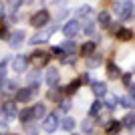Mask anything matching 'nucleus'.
Returning a JSON list of instances; mask_svg holds the SVG:
<instances>
[{
    "label": "nucleus",
    "mask_w": 135,
    "mask_h": 135,
    "mask_svg": "<svg viewBox=\"0 0 135 135\" xmlns=\"http://www.w3.org/2000/svg\"><path fill=\"white\" fill-rule=\"evenodd\" d=\"M115 14H117L121 20L129 18L131 14H133V2H129V0H125V2H117V4H115Z\"/></svg>",
    "instance_id": "nucleus-1"
},
{
    "label": "nucleus",
    "mask_w": 135,
    "mask_h": 135,
    "mask_svg": "<svg viewBox=\"0 0 135 135\" xmlns=\"http://www.w3.org/2000/svg\"><path fill=\"white\" fill-rule=\"evenodd\" d=\"M56 28H59V26H56V24H52V26H49V28H45V30L36 32L32 38H30V45H40V42H46V40H49V36L55 32Z\"/></svg>",
    "instance_id": "nucleus-2"
},
{
    "label": "nucleus",
    "mask_w": 135,
    "mask_h": 135,
    "mask_svg": "<svg viewBox=\"0 0 135 135\" xmlns=\"http://www.w3.org/2000/svg\"><path fill=\"white\" fill-rule=\"evenodd\" d=\"M49 20H51V14H49L46 10H38L32 18H30V24H32L34 28H42V26H46Z\"/></svg>",
    "instance_id": "nucleus-3"
},
{
    "label": "nucleus",
    "mask_w": 135,
    "mask_h": 135,
    "mask_svg": "<svg viewBox=\"0 0 135 135\" xmlns=\"http://www.w3.org/2000/svg\"><path fill=\"white\" fill-rule=\"evenodd\" d=\"M59 117H56V113H52V115H46L45 121H42V129L46 131V133H55L56 129H59Z\"/></svg>",
    "instance_id": "nucleus-4"
},
{
    "label": "nucleus",
    "mask_w": 135,
    "mask_h": 135,
    "mask_svg": "<svg viewBox=\"0 0 135 135\" xmlns=\"http://www.w3.org/2000/svg\"><path fill=\"white\" fill-rule=\"evenodd\" d=\"M79 30H81V22H79V20H69V22L62 26V32H65L67 38H73Z\"/></svg>",
    "instance_id": "nucleus-5"
},
{
    "label": "nucleus",
    "mask_w": 135,
    "mask_h": 135,
    "mask_svg": "<svg viewBox=\"0 0 135 135\" xmlns=\"http://www.w3.org/2000/svg\"><path fill=\"white\" fill-rule=\"evenodd\" d=\"M49 59H51V55L45 51H34L32 55H30V61L36 65V67H45L46 62H49Z\"/></svg>",
    "instance_id": "nucleus-6"
},
{
    "label": "nucleus",
    "mask_w": 135,
    "mask_h": 135,
    "mask_svg": "<svg viewBox=\"0 0 135 135\" xmlns=\"http://www.w3.org/2000/svg\"><path fill=\"white\" fill-rule=\"evenodd\" d=\"M24 38H26V36H24V30H14V32L8 36V45H10L12 49H18V46L24 42Z\"/></svg>",
    "instance_id": "nucleus-7"
},
{
    "label": "nucleus",
    "mask_w": 135,
    "mask_h": 135,
    "mask_svg": "<svg viewBox=\"0 0 135 135\" xmlns=\"http://www.w3.org/2000/svg\"><path fill=\"white\" fill-rule=\"evenodd\" d=\"M26 65H28V59L24 55L14 56V61H12V69H14L16 73H24V71H26Z\"/></svg>",
    "instance_id": "nucleus-8"
},
{
    "label": "nucleus",
    "mask_w": 135,
    "mask_h": 135,
    "mask_svg": "<svg viewBox=\"0 0 135 135\" xmlns=\"http://www.w3.org/2000/svg\"><path fill=\"white\" fill-rule=\"evenodd\" d=\"M34 91L30 89V87H24V89H18L16 91V101L18 103H28L30 99H32Z\"/></svg>",
    "instance_id": "nucleus-9"
},
{
    "label": "nucleus",
    "mask_w": 135,
    "mask_h": 135,
    "mask_svg": "<svg viewBox=\"0 0 135 135\" xmlns=\"http://www.w3.org/2000/svg\"><path fill=\"white\" fill-rule=\"evenodd\" d=\"M121 127H127L131 133H135V115H133V113H129L127 117H123V121H121Z\"/></svg>",
    "instance_id": "nucleus-10"
},
{
    "label": "nucleus",
    "mask_w": 135,
    "mask_h": 135,
    "mask_svg": "<svg viewBox=\"0 0 135 135\" xmlns=\"http://www.w3.org/2000/svg\"><path fill=\"white\" fill-rule=\"evenodd\" d=\"M101 62H103V56H101V55H97V52H93L91 56H87V67H89V69L99 67Z\"/></svg>",
    "instance_id": "nucleus-11"
},
{
    "label": "nucleus",
    "mask_w": 135,
    "mask_h": 135,
    "mask_svg": "<svg viewBox=\"0 0 135 135\" xmlns=\"http://www.w3.org/2000/svg\"><path fill=\"white\" fill-rule=\"evenodd\" d=\"M107 75H109V79H119L121 71H119V67L115 62H107Z\"/></svg>",
    "instance_id": "nucleus-12"
},
{
    "label": "nucleus",
    "mask_w": 135,
    "mask_h": 135,
    "mask_svg": "<svg viewBox=\"0 0 135 135\" xmlns=\"http://www.w3.org/2000/svg\"><path fill=\"white\" fill-rule=\"evenodd\" d=\"M46 83L51 85V87H55V85L59 83V71H56V69H49V71H46Z\"/></svg>",
    "instance_id": "nucleus-13"
},
{
    "label": "nucleus",
    "mask_w": 135,
    "mask_h": 135,
    "mask_svg": "<svg viewBox=\"0 0 135 135\" xmlns=\"http://www.w3.org/2000/svg\"><path fill=\"white\" fill-rule=\"evenodd\" d=\"M18 117H20V121L26 125V123H30V121L34 119V113H32V109H28V107H26V109H22V111L18 113Z\"/></svg>",
    "instance_id": "nucleus-14"
},
{
    "label": "nucleus",
    "mask_w": 135,
    "mask_h": 135,
    "mask_svg": "<svg viewBox=\"0 0 135 135\" xmlns=\"http://www.w3.org/2000/svg\"><path fill=\"white\" fill-rule=\"evenodd\" d=\"M119 131H121V123H119V121H111V123H107V127H105V133L107 135H117Z\"/></svg>",
    "instance_id": "nucleus-15"
},
{
    "label": "nucleus",
    "mask_w": 135,
    "mask_h": 135,
    "mask_svg": "<svg viewBox=\"0 0 135 135\" xmlns=\"http://www.w3.org/2000/svg\"><path fill=\"white\" fill-rule=\"evenodd\" d=\"M117 38L127 42V40L133 38V30H129V28H119V30H117Z\"/></svg>",
    "instance_id": "nucleus-16"
},
{
    "label": "nucleus",
    "mask_w": 135,
    "mask_h": 135,
    "mask_svg": "<svg viewBox=\"0 0 135 135\" xmlns=\"http://www.w3.org/2000/svg\"><path fill=\"white\" fill-rule=\"evenodd\" d=\"M93 93H95V97H105L107 95L105 83H93Z\"/></svg>",
    "instance_id": "nucleus-17"
},
{
    "label": "nucleus",
    "mask_w": 135,
    "mask_h": 135,
    "mask_svg": "<svg viewBox=\"0 0 135 135\" xmlns=\"http://www.w3.org/2000/svg\"><path fill=\"white\" fill-rule=\"evenodd\" d=\"M2 113H4L6 119H12L14 115H16V107H14V103H6L4 109H2Z\"/></svg>",
    "instance_id": "nucleus-18"
},
{
    "label": "nucleus",
    "mask_w": 135,
    "mask_h": 135,
    "mask_svg": "<svg viewBox=\"0 0 135 135\" xmlns=\"http://www.w3.org/2000/svg\"><path fill=\"white\" fill-rule=\"evenodd\" d=\"M93 52H95V42H85L81 46V55L83 56H91Z\"/></svg>",
    "instance_id": "nucleus-19"
},
{
    "label": "nucleus",
    "mask_w": 135,
    "mask_h": 135,
    "mask_svg": "<svg viewBox=\"0 0 135 135\" xmlns=\"http://www.w3.org/2000/svg\"><path fill=\"white\" fill-rule=\"evenodd\" d=\"M32 113H34V119H42L46 115V107L42 105V103H38L36 107H32Z\"/></svg>",
    "instance_id": "nucleus-20"
},
{
    "label": "nucleus",
    "mask_w": 135,
    "mask_h": 135,
    "mask_svg": "<svg viewBox=\"0 0 135 135\" xmlns=\"http://www.w3.org/2000/svg\"><path fill=\"white\" fill-rule=\"evenodd\" d=\"M99 24H101V26H109V24H111V14H109L107 10L99 12Z\"/></svg>",
    "instance_id": "nucleus-21"
},
{
    "label": "nucleus",
    "mask_w": 135,
    "mask_h": 135,
    "mask_svg": "<svg viewBox=\"0 0 135 135\" xmlns=\"http://www.w3.org/2000/svg\"><path fill=\"white\" fill-rule=\"evenodd\" d=\"M61 127H62L65 131H73V129H75V119H73V117H65V119L61 121Z\"/></svg>",
    "instance_id": "nucleus-22"
},
{
    "label": "nucleus",
    "mask_w": 135,
    "mask_h": 135,
    "mask_svg": "<svg viewBox=\"0 0 135 135\" xmlns=\"http://www.w3.org/2000/svg\"><path fill=\"white\" fill-rule=\"evenodd\" d=\"M79 87H81V81L75 79V81H71V83L67 85V89H65V91H67L69 95H73V93H77V91H79Z\"/></svg>",
    "instance_id": "nucleus-23"
},
{
    "label": "nucleus",
    "mask_w": 135,
    "mask_h": 135,
    "mask_svg": "<svg viewBox=\"0 0 135 135\" xmlns=\"http://www.w3.org/2000/svg\"><path fill=\"white\" fill-rule=\"evenodd\" d=\"M61 49H62L65 52H69V55H73V52H75V49H77V45H75V40H65Z\"/></svg>",
    "instance_id": "nucleus-24"
},
{
    "label": "nucleus",
    "mask_w": 135,
    "mask_h": 135,
    "mask_svg": "<svg viewBox=\"0 0 135 135\" xmlns=\"http://www.w3.org/2000/svg\"><path fill=\"white\" fill-rule=\"evenodd\" d=\"M101 107H103V103L101 101H95L93 105H91V109H89V115H91V117H97V115L101 113Z\"/></svg>",
    "instance_id": "nucleus-25"
},
{
    "label": "nucleus",
    "mask_w": 135,
    "mask_h": 135,
    "mask_svg": "<svg viewBox=\"0 0 135 135\" xmlns=\"http://www.w3.org/2000/svg\"><path fill=\"white\" fill-rule=\"evenodd\" d=\"M121 105L127 107V109H133L135 107V99L131 95H125V97H121Z\"/></svg>",
    "instance_id": "nucleus-26"
},
{
    "label": "nucleus",
    "mask_w": 135,
    "mask_h": 135,
    "mask_svg": "<svg viewBox=\"0 0 135 135\" xmlns=\"http://www.w3.org/2000/svg\"><path fill=\"white\" fill-rule=\"evenodd\" d=\"M2 91H4V93L16 91V81H8V83H4V85H2Z\"/></svg>",
    "instance_id": "nucleus-27"
},
{
    "label": "nucleus",
    "mask_w": 135,
    "mask_h": 135,
    "mask_svg": "<svg viewBox=\"0 0 135 135\" xmlns=\"http://www.w3.org/2000/svg\"><path fill=\"white\" fill-rule=\"evenodd\" d=\"M91 12H93L91 6H81V8H77V16H89Z\"/></svg>",
    "instance_id": "nucleus-28"
},
{
    "label": "nucleus",
    "mask_w": 135,
    "mask_h": 135,
    "mask_svg": "<svg viewBox=\"0 0 135 135\" xmlns=\"http://www.w3.org/2000/svg\"><path fill=\"white\" fill-rule=\"evenodd\" d=\"M24 133H26V135H36V133H38V127L26 123V125H24Z\"/></svg>",
    "instance_id": "nucleus-29"
},
{
    "label": "nucleus",
    "mask_w": 135,
    "mask_h": 135,
    "mask_svg": "<svg viewBox=\"0 0 135 135\" xmlns=\"http://www.w3.org/2000/svg\"><path fill=\"white\" fill-rule=\"evenodd\" d=\"M83 131L85 133H93V121L91 119H85L83 121Z\"/></svg>",
    "instance_id": "nucleus-30"
},
{
    "label": "nucleus",
    "mask_w": 135,
    "mask_h": 135,
    "mask_svg": "<svg viewBox=\"0 0 135 135\" xmlns=\"http://www.w3.org/2000/svg\"><path fill=\"white\" fill-rule=\"evenodd\" d=\"M55 87H56V85H55ZM55 87H51V91H49V99H52V101H56V99L61 97V91L55 89Z\"/></svg>",
    "instance_id": "nucleus-31"
},
{
    "label": "nucleus",
    "mask_w": 135,
    "mask_h": 135,
    "mask_svg": "<svg viewBox=\"0 0 135 135\" xmlns=\"http://www.w3.org/2000/svg\"><path fill=\"white\" fill-rule=\"evenodd\" d=\"M20 4H22V0H8V8H10L12 12H16Z\"/></svg>",
    "instance_id": "nucleus-32"
},
{
    "label": "nucleus",
    "mask_w": 135,
    "mask_h": 135,
    "mask_svg": "<svg viewBox=\"0 0 135 135\" xmlns=\"http://www.w3.org/2000/svg\"><path fill=\"white\" fill-rule=\"evenodd\" d=\"M61 61L65 62V65H71V62H75V55H69V52H65V55L61 56Z\"/></svg>",
    "instance_id": "nucleus-33"
},
{
    "label": "nucleus",
    "mask_w": 135,
    "mask_h": 135,
    "mask_svg": "<svg viewBox=\"0 0 135 135\" xmlns=\"http://www.w3.org/2000/svg\"><path fill=\"white\" fill-rule=\"evenodd\" d=\"M85 32H87V34H93V32H95V24L91 22V20H85Z\"/></svg>",
    "instance_id": "nucleus-34"
},
{
    "label": "nucleus",
    "mask_w": 135,
    "mask_h": 135,
    "mask_svg": "<svg viewBox=\"0 0 135 135\" xmlns=\"http://www.w3.org/2000/svg\"><path fill=\"white\" fill-rule=\"evenodd\" d=\"M52 55H55V56H59V59H61V56L62 55H65V51H62V49H61V46H52Z\"/></svg>",
    "instance_id": "nucleus-35"
},
{
    "label": "nucleus",
    "mask_w": 135,
    "mask_h": 135,
    "mask_svg": "<svg viewBox=\"0 0 135 135\" xmlns=\"http://www.w3.org/2000/svg\"><path fill=\"white\" fill-rule=\"evenodd\" d=\"M115 105H117V99H115V97H107V107L115 109Z\"/></svg>",
    "instance_id": "nucleus-36"
},
{
    "label": "nucleus",
    "mask_w": 135,
    "mask_h": 135,
    "mask_svg": "<svg viewBox=\"0 0 135 135\" xmlns=\"http://www.w3.org/2000/svg\"><path fill=\"white\" fill-rule=\"evenodd\" d=\"M28 79H30L32 85H36V81H38V73H30V75H28Z\"/></svg>",
    "instance_id": "nucleus-37"
},
{
    "label": "nucleus",
    "mask_w": 135,
    "mask_h": 135,
    "mask_svg": "<svg viewBox=\"0 0 135 135\" xmlns=\"http://www.w3.org/2000/svg\"><path fill=\"white\" fill-rule=\"evenodd\" d=\"M6 133H8V125L0 121V135H6Z\"/></svg>",
    "instance_id": "nucleus-38"
},
{
    "label": "nucleus",
    "mask_w": 135,
    "mask_h": 135,
    "mask_svg": "<svg viewBox=\"0 0 135 135\" xmlns=\"http://www.w3.org/2000/svg\"><path fill=\"white\" fill-rule=\"evenodd\" d=\"M6 75V62H0V79H4Z\"/></svg>",
    "instance_id": "nucleus-39"
},
{
    "label": "nucleus",
    "mask_w": 135,
    "mask_h": 135,
    "mask_svg": "<svg viewBox=\"0 0 135 135\" xmlns=\"http://www.w3.org/2000/svg\"><path fill=\"white\" fill-rule=\"evenodd\" d=\"M4 14H6V4H4V2H0V18L4 16Z\"/></svg>",
    "instance_id": "nucleus-40"
},
{
    "label": "nucleus",
    "mask_w": 135,
    "mask_h": 135,
    "mask_svg": "<svg viewBox=\"0 0 135 135\" xmlns=\"http://www.w3.org/2000/svg\"><path fill=\"white\" fill-rule=\"evenodd\" d=\"M69 107H71V103H69V101H62V105H61V109H62V111H67Z\"/></svg>",
    "instance_id": "nucleus-41"
},
{
    "label": "nucleus",
    "mask_w": 135,
    "mask_h": 135,
    "mask_svg": "<svg viewBox=\"0 0 135 135\" xmlns=\"http://www.w3.org/2000/svg\"><path fill=\"white\" fill-rule=\"evenodd\" d=\"M123 81H125V85H129V83H131V75H125Z\"/></svg>",
    "instance_id": "nucleus-42"
},
{
    "label": "nucleus",
    "mask_w": 135,
    "mask_h": 135,
    "mask_svg": "<svg viewBox=\"0 0 135 135\" xmlns=\"http://www.w3.org/2000/svg\"><path fill=\"white\" fill-rule=\"evenodd\" d=\"M131 97H133V99H135V85H133V87H131Z\"/></svg>",
    "instance_id": "nucleus-43"
},
{
    "label": "nucleus",
    "mask_w": 135,
    "mask_h": 135,
    "mask_svg": "<svg viewBox=\"0 0 135 135\" xmlns=\"http://www.w3.org/2000/svg\"><path fill=\"white\" fill-rule=\"evenodd\" d=\"M52 2H55V4H56V2H62V0H52Z\"/></svg>",
    "instance_id": "nucleus-44"
},
{
    "label": "nucleus",
    "mask_w": 135,
    "mask_h": 135,
    "mask_svg": "<svg viewBox=\"0 0 135 135\" xmlns=\"http://www.w3.org/2000/svg\"><path fill=\"white\" fill-rule=\"evenodd\" d=\"M6 135H14V133H6Z\"/></svg>",
    "instance_id": "nucleus-45"
}]
</instances>
